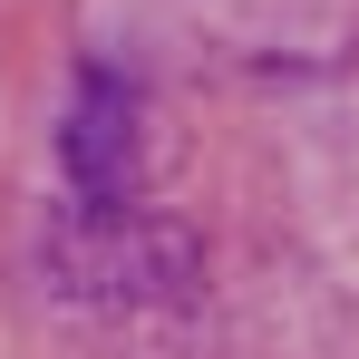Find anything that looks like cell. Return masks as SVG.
<instances>
[{"instance_id": "cell-1", "label": "cell", "mask_w": 359, "mask_h": 359, "mask_svg": "<svg viewBox=\"0 0 359 359\" xmlns=\"http://www.w3.org/2000/svg\"><path fill=\"white\" fill-rule=\"evenodd\" d=\"M59 165L78 184V214H136L146 194V97L117 68H88L59 117Z\"/></svg>"}]
</instances>
